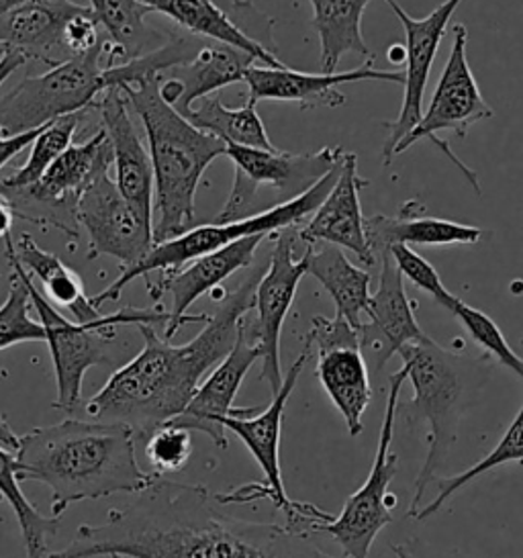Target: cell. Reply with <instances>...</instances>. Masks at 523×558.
I'll list each match as a JSON object with an SVG mask.
<instances>
[{
    "instance_id": "cell-1",
    "label": "cell",
    "mask_w": 523,
    "mask_h": 558,
    "mask_svg": "<svg viewBox=\"0 0 523 558\" xmlns=\"http://www.w3.org/2000/svg\"><path fill=\"white\" fill-rule=\"evenodd\" d=\"M203 485L156 478L102 524H82L76 538L48 558H340L309 532L235 518ZM345 558V557H343Z\"/></svg>"
},
{
    "instance_id": "cell-2",
    "label": "cell",
    "mask_w": 523,
    "mask_h": 558,
    "mask_svg": "<svg viewBox=\"0 0 523 558\" xmlns=\"http://www.w3.org/2000/svg\"><path fill=\"white\" fill-rule=\"evenodd\" d=\"M266 263L256 266L231 293H226L205 329L186 344L174 345L154 326H137L142 350L119 366L107 385L82 410L98 422H119L135 432L137 442L174 420L193 399L198 385L223 361L238 340L244 315L254 312L256 287Z\"/></svg>"
},
{
    "instance_id": "cell-3",
    "label": "cell",
    "mask_w": 523,
    "mask_h": 558,
    "mask_svg": "<svg viewBox=\"0 0 523 558\" xmlns=\"http://www.w3.org/2000/svg\"><path fill=\"white\" fill-rule=\"evenodd\" d=\"M135 432L119 422L68 417L56 426L19 436V481L44 483L51 492V515L81 501L147 489L156 478L135 457Z\"/></svg>"
},
{
    "instance_id": "cell-4",
    "label": "cell",
    "mask_w": 523,
    "mask_h": 558,
    "mask_svg": "<svg viewBox=\"0 0 523 558\" xmlns=\"http://www.w3.org/2000/svg\"><path fill=\"white\" fill-rule=\"evenodd\" d=\"M144 123L154 172V246L196 226V191L228 146L195 125L160 95V74L121 88Z\"/></svg>"
},
{
    "instance_id": "cell-5",
    "label": "cell",
    "mask_w": 523,
    "mask_h": 558,
    "mask_svg": "<svg viewBox=\"0 0 523 558\" xmlns=\"http://www.w3.org/2000/svg\"><path fill=\"white\" fill-rule=\"evenodd\" d=\"M399 354L408 368L413 397L405 403L399 401L397 413L403 415L411 429L427 426V457L415 478V492L408 511L409 518H415L425 492L440 478V471L457 444L469 380L483 362L450 352L431 338L408 344Z\"/></svg>"
},
{
    "instance_id": "cell-6",
    "label": "cell",
    "mask_w": 523,
    "mask_h": 558,
    "mask_svg": "<svg viewBox=\"0 0 523 558\" xmlns=\"http://www.w3.org/2000/svg\"><path fill=\"white\" fill-rule=\"evenodd\" d=\"M25 282L29 289L32 307L39 317V324L44 326L46 342L53 362L58 395L51 408L70 415L82 410V380L86 377L88 368L121 364V359L114 356L113 352L119 329L137 328L142 324L166 328V324L170 322V312L125 307L109 315L102 313V317L93 324H76L65 319L64 315L33 287V279L27 270Z\"/></svg>"
},
{
    "instance_id": "cell-7",
    "label": "cell",
    "mask_w": 523,
    "mask_h": 558,
    "mask_svg": "<svg viewBox=\"0 0 523 558\" xmlns=\"http://www.w3.org/2000/svg\"><path fill=\"white\" fill-rule=\"evenodd\" d=\"M340 170H342V162L336 166L331 172H327L321 181L313 184L309 191L303 193L301 197L280 203L264 214L252 215V217L231 221V223H212L211 221L205 226H195L193 230L180 233L179 238L156 244L147 252V256L142 263L121 270L117 280H113L102 293L90 296L93 305L100 310L107 301H119V296L123 295V291L130 287L133 280L147 277L151 272H174L196 258L207 256L215 250L228 246L231 242H238L247 235H258V233L270 235L275 231L284 230V228L301 226L303 219L315 214L317 207L324 203V198L329 195V191L338 182Z\"/></svg>"
},
{
    "instance_id": "cell-8",
    "label": "cell",
    "mask_w": 523,
    "mask_h": 558,
    "mask_svg": "<svg viewBox=\"0 0 523 558\" xmlns=\"http://www.w3.org/2000/svg\"><path fill=\"white\" fill-rule=\"evenodd\" d=\"M311 352L313 350L309 342L303 340V352L287 371L282 387L278 389V393L272 395V401L266 410L244 408L240 415H229L223 420V427L228 432H233L245 444L250 454L260 464L264 483L245 485L231 493H217V499L226 506H240V504H252L256 499H270L275 508L284 511L287 525L305 530V532H311L321 524L327 513L309 504H296L289 499L282 483V473H280V432H282L287 403L293 395L305 364L309 361Z\"/></svg>"
},
{
    "instance_id": "cell-9",
    "label": "cell",
    "mask_w": 523,
    "mask_h": 558,
    "mask_svg": "<svg viewBox=\"0 0 523 558\" xmlns=\"http://www.w3.org/2000/svg\"><path fill=\"white\" fill-rule=\"evenodd\" d=\"M226 156L233 162L235 179L223 209L212 223H231L258 215L262 189L272 191V207L301 197L342 162L343 149L326 146L311 154H291L278 148L228 146Z\"/></svg>"
},
{
    "instance_id": "cell-10",
    "label": "cell",
    "mask_w": 523,
    "mask_h": 558,
    "mask_svg": "<svg viewBox=\"0 0 523 558\" xmlns=\"http://www.w3.org/2000/svg\"><path fill=\"white\" fill-rule=\"evenodd\" d=\"M102 44L95 50L49 68L41 76H27L0 99V130L7 135L32 132L60 117L93 109L109 88L105 81Z\"/></svg>"
},
{
    "instance_id": "cell-11",
    "label": "cell",
    "mask_w": 523,
    "mask_h": 558,
    "mask_svg": "<svg viewBox=\"0 0 523 558\" xmlns=\"http://www.w3.org/2000/svg\"><path fill=\"white\" fill-rule=\"evenodd\" d=\"M113 156L105 130H98L84 144H72L64 154L49 166L46 174L32 186L19 191H2L16 219H25L39 228H56L72 242H78L81 228L76 209L86 189L100 172L111 170Z\"/></svg>"
},
{
    "instance_id": "cell-12",
    "label": "cell",
    "mask_w": 523,
    "mask_h": 558,
    "mask_svg": "<svg viewBox=\"0 0 523 558\" xmlns=\"http://www.w3.org/2000/svg\"><path fill=\"white\" fill-rule=\"evenodd\" d=\"M405 380V366H401L389 377V397L370 475L366 476L358 492L348 497L338 518L331 515L326 524L317 527L342 546L345 558H368L376 536L392 522L391 508L394 499L389 493V485L399 473V457L392 452L391 444L394 438V422L399 415V395Z\"/></svg>"
},
{
    "instance_id": "cell-13",
    "label": "cell",
    "mask_w": 523,
    "mask_h": 558,
    "mask_svg": "<svg viewBox=\"0 0 523 558\" xmlns=\"http://www.w3.org/2000/svg\"><path fill=\"white\" fill-rule=\"evenodd\" d=\"M452 34H454L452 51L446 66L441 70L440 81L434 90L431 102L425 109L419 123L397 144L394 154L408 151L419 140H429L452 165L457 166L458 170L464 174V179L473 184L476 195H481L476 172H473L469 166L462 165L457 154L440 137L441 132H452L457 133L458 137H466V133L474 123L495 116L476 84L473 70L469 66V58H466L469 29L462 23H458Z\"/></svg>"
},
{
    "instance_id": "cell-14",
    "label": "cell",
    "mask_w": 523,
    "mask_h": 558,
    "mask_svg": "<svg viewBox=\"0 0 523 558\" xmlns=\"http://www.w3.org/2000/svg\"><path fill=\"white\" fill-rule=\"evenodd\" d=\"M268 238L272 240V247L268 254V266L256 287V319H250L245 315V328L260 345V380L268 383L275 395L284 380L280 364V333L284 319L293 307L299 282L307 275V263L303 256L299 260L294 258V247L299 242L296 226L275 231Z\"/></svg>"
},
{
    "instance_id": "cell-15",
    "label": "cell",
    "mask_w": 523,
    "mask_h": 558,
    "mask_svg": "<svg viewBox=\"0 0 523 558\" xmlns=\"http://www.w3.org/2000/svg\"><path fill=\"white\" fill-rule=\"evenodd\" d=\"M311 350L317 352V371L324 391L342 413L345 427L352 436L364 429V413L373 399L368 362L360 350L358 331L342 317L327 319L315 315L307 336Z\"/></svg>"
},
{
    "instance_id": "cell-16",
    "label": "cell",
    "mask_w": 523,
    "mask_h": 558,
    "mask_svg": "<svg viewBox=\"0 0 523 558\" xmlns=\"http://www.w3.org/2000/svg\"><path fill=\"white\" fill-rule=\"evenodd\" d=\"M76 221L88 235V260L111 256L125 270L142 263L154 247V223L121 195L109 170L100 172L82 195Z\"/></svg>"
},
{
    "instance_id": "cell-17",
    "label": "cell",
    "mask_w": 523,
    "mask_h": 558,
    "mask_svg": "<svg viewBox=\"0 0 523 558\" xmlns=\"http://www.w3.org/2000/svg\"><path fill=\"white\" fill-rule=\"evenodd\" d=\"M391 7L394 17L401 21L405 29V62H403V107L399 117L385 123L387 128V142L382 149L385 165H391L397 144L408 135L424 116V95L429 72L434 66V60L440 50L441 39L448 32V23L457 13L458 7L464 0H446L436 11H431L427 17L415 19L397 0H382Z\"/></svg>"
},
{
    "instance_id": "cell-18",
    "label": "cell",
    "mask_w": 523,
    "mask_h": 558,
    "mask_svg": "<svg viewBox=\"0 0 523 558\" xmlns=\"http://www.w3.org/2000/svg\"><path fill=\"white\" fill-rule=\"evenodd\" d=\"M268 235H247L238 242H231L228 246L219 247L207 256H200L193 263L182 266L174 272H160L156 280H147V295L151 301H160L166 293L172 296V312L170 322L163 328V340H170L177 336L182 326L186 324H207L209 315H188L196 299L221 287L223 280H228L238 270H244L254 264L256 252L262 242Z\"/></svg>"
},
{
    "instance_id": "cell-19",
    "label": "cell",
    "mask_w": 523,
    "mask_h": 558,
    "mask_svg": "<svg viewBox=\"0 0 523 558\" xmlns=\"http://www.w3.org/2000/svg\"><path fill=\"white\" fill-rule=\"evenodd\" d=\"M260 359V345L245 328L244 315L238 340L231 348V352L198 385L193 399L188 401V405L182 410V413H179L174 420H170L168 424L188 429V432H200L207 438H211V442L219 450H226L229 440L223 420L229 415H240L244 411L233 408V401L244 383L247 371Z\"/></svg>"
},
{
    "instance_id": "cell-20",
    "label": "cell",
    "mask_w": 523,
    "mask_h": 558,
    "mask_svg": "<svg viewBox=\"0 0 523 558\" xmlns=\"http://www.w3.org/2000/svg\"><path fill=\"white\" fill-rule=\"evenodd\" d=\"M375 60H366L362 66L350 72L333 74H307L291 68L250 66L245 70L244 83L247 84V105L256 107L262 100H282L296 102L301 109H338L345 105V95L340 90L342 84L362 83V81H385L403 84L401 72L376 70Z\"/></svg>"
},
{
    "instance_id": "cell-21",
    "label": "cell",
    "mask_w": 523,
    "mask_h": 558,
    "mask_svg": "<svg viewBox=\"0 0 523 558\" xmlns=\"http://www.w3.org/2000/svg\"><path fill=\"white\" fill-rule=\"evenodd\" d=\"M378 264V287L370 295L366 322L358 328L360 350L366 361L373 362L376 373H380L401 348L429 338L417 324L415 303L408 296L405 279L392 263L391 254L387 252Z\"/></svg>"
},
{
    "instance_id": "cell-22",
    "label": "cell",
    "mask_w": 523,
    "mask_h": 558,
    "mask_svg": "<svg viewBox=\"0 0 523 558\" xmlns=\"http://www.w3.org/2000/svg\"><path fill=\"white\" fill-rule=\"evenodd\" d=\"M370 182L358 174V156L343 151L342 170L338 182L311 215L305 226H296L301 244H333L350 250L368 268L376 266L375 256L366 240V217L362 215L360 193Z\"/></svg>"
},
{
    "instance_id": "cell-23",
    "label": "cell",
    "mask_w": 523,
    "mask_h": 558,
    "mask_svg": "<svg viewBox=\"0 0 523 558\" xmlns=\"http://www.w3.org/2000/svg\"><path fill=\"white\" fill-rule=\"evenodd\" d=\"M113 156L114 184L135 211L154 223V172L146 146L135 132L130 100L119 86L107 88L95 107Z\"/></svg>"
},
{
    "instance_id": "cell-24",
    "label": "cell",
    "mask_w": 523,
    "mask_h": 558,
    "mask_svg": "<svg viewBox=\"0 0 523 558\" xmlns=\"http://www.w3.org/2000/svg\"><path fill=\"white\" fill-rule=\"evenodd\" d=\"M86 7L74 0H29L0 19V48L49 68L72 60L65 29Z\"/></svg>"
},
{
    "instance_id": "cell-25",
    "label": "cell",
    "mask_w": 523,
    "mask_h": 558,
    "mask_svg": "<svg viewBox=\"0 0 523 558\" xmlns=\"http://www.w3.org/2000/svg\"><path fill=\"white\" fill-rule=\"evenodd\" d=\"M485 231L474 226H464L448 219L427 217L424 205L409 201L399 217L375 215L366 219V240L376 264L391 250V246H457L478 244Z\"/></svg>"
},
{
    "instance_id": "cell-26",
    "label": "cell",
    "mask_w": 523,
    "mask_h": 558,
    "mask_svg": "<svg viewBox=\"0 0 523 558\" xmlns=\"http://www.w3.org/2000/svg\"><path fill=\"white\" fill-rule=\"evenodd\" d=\"M256 64V58L247 51L203 39L195 56L177 68L163 72V78H172L180 84L182 95L177 102L180 116H186L196 100L215 95L229 84L244 83L245 70Z\"/></svg>"
},
{
    "instance_id": "cell-27",
    "label": "cell",
    "mask_w": 523,
    "mask_h": 558,
    "mask_svg": "<svg viewBox=\"0 0 523 558\" xmlns=\"http://www.w3.org/2000/svg\"><path fill=\"white\" fill-rule=\"evenodd\" d=\"M303 258L307 263V275L319 280L336 303V315L358 331L370 305L373 277L368 270L350 263L342 247L324 242L307 244Z\"/></svg>"
},
{
    "instance_id": "cell-28",
    "label": "cell",
    "mask_w": 523,
    "mask_h": 558,
    "mask_svg": "<svg viewBox=\"0 0 523 558\" xmlns=\"http://www.w3.org/2000/svg\"><path fill=\"white\" fill-rule=\"evenodd\" d=\"M139 2L146 4L151 13H162L166 17L172 19L179 27L191 35L247 51L264 66L287 68V64L278 60L275 50H270L252 35L245 34L244 29L233 19H229L228 13L221 11L212 0H139Z\"/></svg>"
},
{
    "instance_id": "cell-29",
    "label": "cell",
    "mask_w": 523,
    "mask_h": 558,
    "mask_svg": "<svg viewBox=\"0 0 523 558\" xmlns=\"http://www.w3.org/2000/svg\"><path fill=\"white\" fill-rule=\"evenodd\" d=\"M16 258L21 266L44 284L51 305L65 307L76 324H93L102 317L90 296L84 291L81 277L53 252H48L33 240L32 233H21L15 240Z\"/></svg>"
},
{
    "instance_id": "cell-30",
    "label": "cell",
    "mask_w": 523,
    "mask_h": 558,
    "mask_svg": "<svg viewBox=\"0 0 523 558\" xmlns=\"http://www.w3.org/2000/svg\"><path fill=\"white\" fill-rule=\"evenodd\" d=\"M313 7V27L321 44V72H338L345 53H358L375 60L362 35V15L370 0H309Z\"/></svg>"
},
{
    "instance_id": "cell-31",
    "label": "cell",
    "mask_w": 523,
    "mask_h": 558,
    "mask_svg": "<svg viewBox=\"0 0 523 558\" xmlns=\"http://www.w3.org/2000/svg\"><path fill=\"white\" fill-rule=\"evenodd\" d=\"M90 11L123 62L162 48L170 37V34L147 25L146 19L151 11L139 0H90Z\"/></svg>"
},
{
    "instance_id": "cell-32",
    "label": "cell",
    "mask_w": 523,
    "mask_h": 558,
    "mask_svg": "<svg viewBox=\"0 0 523 558\" xmlns=\"http://www.w3.org/2000/svg\"><path fill=\"white\" fill-rule=\"evenodd\" d=\"M184 117L196 130L221 140L226 146L277 149L266 133L260 116L256 113V107L252 105L229 109L219 97H205L198 107H191Z\"/></svg>"
},
{
    "instance_id": "cell-33",
    "label": "cell",
    "mask_w": 523,
    "mask_h": 558,
    "mask_svg": "<svg viewBox=\"0 0 523 558\" xmlns=\"http://www.w3.org/2000/svg\"><path fill=\"white\" fill-rule=\"evenodd\" d=\"M0 495L15 511L25 542V558H48V542L58 534L62 518L44 515L21 492L15 452L0 446Z\"/></svg>"
},
{
    "instance_id": "cell-34",
    "label": "cell",
    "mask_w": 523,
    "mask_h": 558,
    "mask_svg": "<svg viewBox=\"0 0 523 558\" xmlns=\"http://www.w3.org/2000/svg\"><path fill=\"white\" fill-rule=\"evenodd\" d=\"M4 254L11 264V287L7 301L0 305V350L25 342H46L44 326L32 317V299L25 282V268L19 263L15 238H4Z\"/></svg>"
},
{
    "instance_id": "cell-35",
    "label": "cell",
    "mask_w": 523,
    "mask_h": 558,
    "mask_svg": "<svg viewBox=\"0 0 523 558\" xmlns=\"http://www.w3.org/2000/svg\"><path fill=\"white\" fill-rule=\"evenodd\" d=\"M82 113L60 117L46 125V130L39 133L33 142L32 154L27 162L15 170L11 177L0 179V193L2 191H19L25 186H32L39 181L49 166L53 165L65 149L72 146L76 130L81 125Z\"/></svg>"
},
{
    "instance_id": "cell-36",
    "label": "cell",
    "mask_w": 523,
    "mask_h": 558,
    "mask_svg": "<svg viewBox=\"0 0 523 558\" xmlns=\"http://www.w3.org/2000/svg\"><path fill=\"white\" fill-rule=\"evenodd\" d=\"M507 462H523V403L520 411H518V415H515V420L511 422V426L507 427L503 438L490 450L489 454H487L485 459L478 460L476 464H473L471 469H466V471L460 473V475L450 476V478H438V481H440L438 497H434L424 509H419L413 520L424 522L427 518H431V515L438 513V511L448 504V499H452L464 485H469L476 476L485 475V473H489V471L497 469V466H503Z\"/></svg>"
},
{
    "instance_id": "cell-37",
    "label": "cell",
    "mask_w": 523,
    "mask_h": 558,
    "mask_svg": "<svg viewBox=\"0 0 523 558\" xmlns=\"http://www.w3.org/2000/svg\"><path fill=\"white\" fill-rule=\"evenodd\" d=\"M450 313L466 329V333L473 338L476 344L481 345L489 356L513 371L518 377L523 378V359L515 354V350L509 345L499 326L490 319L487 313L478 312L471 305H466L462 299H457L450 307Z\"/></svg>"
},
{
    "instance_id": "cell-38",
    "label": "cell",
    "mask_w": 523,
    "mask_h": 558,
    "mask_svg": "<svg viewBox=\"0 0 523 558\" xmlns=\"http://www.w3.org/2000/svg\"><path fill=\"white\" fill-rule=\"evenodd\" d=\"M146 457L154 475L180 473L193 457V436L188 429L163 424L147 436Z\"/></svg>"
},
{
    "instance_id": "cell-39",
    "label": "cell",
    "mask_w": 523,
    "mask_h": 558,
    "mask_svg": "<svg viewBox=\"0 0 523 558\" xmlns=\"http://www.w3.org/2000/svg\"><path fill=\"white\" fill-rule=\"evenodd\" d=\"M392 263L397 264V268L401 270L403 279H409L415 287H419L427 295L434 296L436 303H440L443 310L450 312V307L454 305L458 296L452 295L443 282H441L438 270L431 264L425 260L424 256H419L413 247L397 244L389 250Z\"/></svg>"
},
{
    "instance_id": "cell-40",
    "label": "cell",
    "mask_w": 523,
    "mask_h": 558,
    "mask_svg": "<svg viewBox=\"0 0 523 558\" xmlns=\"http://www.w3.org/2000/svg\"><path fill=\"white\" fill-rule=\"evenodd\" d=\"M44 130H46V125L32 130V132L16 133V135H7V133L0 130V170L9 165L16 154H21L23 149L29 148L33 142H35V137L44 132Z\"/></svg>"
},
{
    "instance_id": "cell-41",
    "label": "cell",
    "mask_w": 523,
    "mask_h": 558,
    "mask_svg": "<svg viewBox=\"0 0 523 558\" xmlns=\"http://www.w3.org/2000/svg\"><path fill=\"white\" fill-rule=\"evenodd\" d=\"M25 64H27V60L21 53L4 50V56L0 58V86L7 83L15 74L16 70L25 66Z\"/></svg>"
},
{
    "instance_id": "cell-42",
    "label": "cell",
    "mask_w": 523,
    "mask_h": 558,
    "mask_svg": "<svg viewBox=\"0 0 523 558\" xmlns=\"http://www.w3.org/2000/svg\"><path fill=\"white\" fill-rule=\"evenodd\" d=\"M16 215L13 205L0 195V240H4L7 235H11Z\"/></svg>"
},
{
    "instance_id": "cell-43",
    "label": "cell",
    "mask_w": 523,
    "mask_h": 558,
    "mask_svg": "<svg viewBox=\"0 0 523 558\" xmlns=\"http://www.w3.org/2000/svg\"><path fill=\"white\" fill-rule=\"evenodd\" d=\"M0 446L11 452H16L19 448V436L13 432V427L9 426L4 413H0Z\"/></svg>"
},
{
    "instance_id": "cell-44",
    "label": "cell",
    "mask_w": 523,
    "mask_h": 558,
    "mask_svg": "<svg viewBox=\"0 0 523 558\" xmlns=\"http://www.w3.org/2000/svg\"><path fill=\"white\" fill-rule=\"evenodd\" d=\"M392 553L397 555V558H424L409 544H392Z\"/></svg>"
},
{
    "instance_id": "cell-45",
    "label": "cell",
    "mask_w": 523,
    "mask_h": 558,
    "mask_svg": "<svg viewBox=\"0 0 523 558\" xmlns=\"http://www.w3.org/2000/svg\"><path fill=\"white\" fill-rule=\"evenodd\" d=\"M29 0H0V19L7 17L9 13H13L19 7H23Z\"/></svg>"
},
{
    "instance_id": "cell-46",
    "label": "cell",
    "mask_w": 523,
    "mask_h": 558,
    "mask_svg": "<svg viewBox=\"0 0 523 558\" xmlns=\"http://www.w3.org/2000/svg\"><path fill=\"white\" fill-rule=\"evenodd\" d=\"M2 56H4V50H2V48H0V58H2Z\"/></svg>"
},
{
    "instance_id": "cell-47",
    "label": "cell",
    "mask_w": 523,
    "mask_h": 558,
    "mask_svg": "<svg viewBox=\"0 0 523 558\" xmlns=\"http://www.w3.org/2000/svg\"><path fill=\"white\" fill-rule=\"evenodd\" d=\"M113 558H123V557H113Z\"/></svg>"
}]
</instances>
